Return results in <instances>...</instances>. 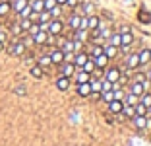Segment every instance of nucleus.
Wrapping results in <instances>:
<instances>
[{"mask_svg":"<svg viewBox=\"0 0 151 146\" xmlns=\"http://www.w3.org/2000/svg\"><path fill=\"white\" fill-rule=\"evenodd\" d=\"M89 84H91V92H93V93H101V78L95 80V82L89 80Z\"/></svg>","mask_w":151,"mask_h":146,"instance_id":"obj_35","label":"nucleus"},{"mask_svg":"<svg viewBox=\"0 0 151 146\" xmlns=\"http://www.w3.org/2000/svg\"><path fill=\"white\" fill-rule=\"evenodd\" d=\"M91 84L89 82H83V84H78V96L80 97H89L91 96Z\"/></svg>","mask_w":151,"mask_h":146,"instance_id":"obj_12","label":"nucleus"},{"mask_svg":"<svg viewBox=\"0 0 151 146\" xmlns=\"http://www.w3.org/2000/svg\"><path fill=\"white\" fill-rule=\"evenodd\" d=\"M120 74H122V70H120L118 66H111V68H107V72H105V76H103V78L114 84V82H118Z\"/></svg>","mask_w":151,"mask_h":146,"instance_id":"obj_3","label":"nucleus"},{"mask_svg":"<svg viewBox=\"0 0 151 146\" xmlns=\"http://www.w3.org/2000/svg\"><path fill=\"white\" fill-rule=\"evenodd\" d=\"M122 109H124V101H122V99H112V101L109 103V111L114 113V115H120Z\"/></svg>","mask_w":151,"mask_h":146,"instance_id":"obj_8","label":"nucleus"},{"mask_svg":"<svg viewBox=\"0 0 151 146\" xmlns=\"http://www.w3.org/2000/svg\"><path fill=\"white\" fill-rule=\"evenodd\" d=\"M81 70L89 72V74H93V72H95V62H93V58H91V57H89V58H87V62H85L83 66H81Z\"/></svg>","mask_w":151,"mask_h":146,"instance_id":"obj_31","label":"nucleus"},{"mask_svg":"<svg viewBox=\"0 0 151 146\" xmlns=\"http://www.w3.org/2000/svg\"><path fill=\"white\" fill-rule=\"evenodd\" d=\"M109 90H112V82L101 78V92H109Z\"/></svg>","mask_w":151,"mask_h":146,"instance_id":"obj_36","label":"nucleus"},{"mask_svg":"<svg viewBox=\"0 0 151 146\" xmlns=\"http://www.w3.org/2000/svg\"><path fill=\"white\" fill-rule=\"evenodd\" d=\"M120 39H122V45H132V43H134V35H132V31L120 33Z\"/></svg>","mask_w":151,"mask_h":146,"instance_id":"obj_30","label":"nucleus"},{"mask_svg":"<svg viewBox=\"0 0 151 146\" xmlns=\"http://www.w3.org/2000/svg\"><path fill=\"white\" fill-rule=\"evenodd\" d=\"M49 57H50V62H52V64H58V66H60V64L64 62V53L60 51V49H54V51L49 55Z\"/></svg>","mask_w":151,"mask_h":146,"instance_id":"obj_11","label":"nucleus"},{"mask_svg":"<svg viewBox=\"0 0 151 146\" xmlns=\"http://www.w3.org/2000/svg\"><path fill=\"white\" fill-rule=\"evenodd\" d=\"M10 12H12V2L2 0V2H0V16H8Z\"/></svg>","mask_w":151,"mask_h":146,"instance_id":"obj_24","label":"nucleus"},{"mask_svg":"<svg viewBox=\"0 0 151 146\" xmlns=\"http://www.w3.org/2000/svg\"><path fill=\"white\" fill-rule=\"evenodd\" d=\"M145 76H147V80H149V82H151V68H149V72H147Z\"/></svg>","mask_w":151,"mask_h":146,"instance_id":"obj_48","label":"nucleus"},{"mask_svg":"<svg viewBox=\"0 0 151 146\" xmlns=\"http://www.w3.org/2000/svg\"><path fill=\"white\" fill-rule=\"evenodd\" d=\"M81 0H66V6L68 8H76V6H80Z\"/></svg>","mask_w":151,"mask_h":146,"instance_id":"obj_43","label":"nucleus"},{"mask_svg":"<svg viewBox=\"0 0 151 146\" xmlns=\"http://www.w3.org/2000/svg\"><path fill=\"white\" fill-rule=\"evenodd\" d=\"M72 78L76 80V84H83V82H89V80H91V74L85 72V70H81V68H78V72H74Z\"/></svg>","mask_w":151,"mask_h":146,"instance_id":"obj_6","label":"nucleus"},{"mask_svg":"<svg viewBox=\"0 0 151 146\" xmlns=\"http://www.w3.org/2000/svg\"><path fill=\"white\" fill-rule=\"evenodd\" d=\"M25 45H23V41H14L12 45L8 47V53L12 55V57H22L23 53H25Z\"/></svg>","mask_w":151,"mask_h":146,"instance_id":"obj_2","label":"nucleus"},{"mask_svg":"<svg viewBox=\"0 0 151 146\" xmlns=\"http://www.w3.org/2000/svg\"><path fill=\"white\" fill-rule=\"evenodd\" d=\"M2 51H4V43H2V41H0V53H2Z\"/></svg>","mask_w":151,"mask_h":146,"instance_id":"obj_49","label":"nucleus"},{"mask_svg":"<svg viewBox=\"0 0 151 146\" xmlns=\"http://www.w3.org/2000/svg\"><path fill=\"white\" fill-rule=\"evenodd\" d=\"M126 68H128V70H136V68L138 66H142V64H139V57H138V53H130L128 57H126Z\"/></svg>","mask_w":151,"mask_h":146,"instance_id":"obj_4","label":"nucleus"},{"mask_svg":"<svg viewBox=\"0 0 151 146\" xmlns=\"http://www.w3.org/2000/svg\"><path fill=\"white\" fill-rule=\"evenodd\" d=\"M145 92V90H143V84L142 82H134L132 80V84H130V93H134V96H142V93Z\"/></svg>","mask_w":151,"mask_h":146,"instance_id":"obj_17","label":"nucleus"},{"mask_svg":"<svg viewBox=\"0 0 151 146\" xmlns=\"http://www.w3.org/2000/svg\"><path fill=\"white\" fill-rule=\"evenodd\" d=\"M138 57H139V64H147V62H151V49H142L138 53Z\"/></svg>","mask_w":151,"mask_h":146,"instance_id":"obj_15","label":"nucleus"},{"mask_svg":"<svg viewBox=\"0 0 151 146\" xmlns=\"http://www.w3.org/2000/svg\"><path fill=\"white\" fill-rule=\"evenodd\" d=\"M50 20H52V16H50V12H47V10H43V12L39 14V23H45V26H47Z\"/></svg>","mask_w":151,"mask_h":146,"instance_id":"obj_32","label":"nucleus"},{"mask_svg":"<svg viewBox=\"0 0 151 146\" xmlns=\"http://www.w3.org/2000/svg\"><path fill=\"white\" fill-rule=\"evenodd\" d=\"M29 6H31V10H33V12H37V14H41L45 10L43 0H29Z\"/></svg>","mask_w":151,"mask_h":146,"instance_id":"obj_23","label":"nucleus"},{"mask_svg":"<svg viewBox=\"0 0 151 146\" xmlns=\"http://www.w3.org/2000/svg\"><path fill=\"white\" fill-rule=\"evenodd\" d=\"M10 31H12V35H22V33H23V31H22V27H19V23H12Z\"/></svg>","mask_w":151,"mask_h":146,"instance_id":"obj_40","label":"nucleus"},{"mask_svg":"<svg viewBox=\"0 0 151 146\" xmlns=\"http://www.w3.org/2000/svg\"><path fill=\"white\" fill-rule=\"evenodd\" d=\"M103 53L107 55L109 58H114L116 55H118V47H114V45L107 43V45H103Z\"/></svg>","mask_w":151,"mask_h":146,"instance_id":"obj_16","label":"nucleus"},{"mask_svg":"<svg viewBox=\"0 0 151 146\" xmlns=\"http://www.w3.org/2000/svg\"><path fill=\"white\" fill-rule=\"evenodd\" d=\"M99 23H101V20H99V16H95V14H91V16H87V29L93 31L99 27Z\"/></svg>","mask_w":151,"mask_h":146,"instance_id":"obj_18","label":"nucleus"},{"mask_svg":"<svg viewBox=\"0 0 151 146\" xmlns=\"http://www.w3.org/2000/svg\"><path fill=\"white\" fill-rule=\"evenodd\" d=\"M145 78H147V76L143 74V72H138V74H136V78H134V82H143Z\"/></svg>","mask_w":151,"mask_h":146,"instance_id":"obj_44","label":"nucleus"},{"mask_svg":"<svg viewBox=\"0 0 151 146\" xmlns=\"http://www.w3.org/2000/svg\"><path fill=\"white\" fill-rule=\"evenodd\" d=\"M56 88L60 90V92H66L68 88H70V78H66V76H58L56 78Z\"/></svg>","mask_w":151,"mask_h":146,"instance_id":"obj_14","label":"nucleus"},{"mask_svg":"<svg viewBox=\"0 0 151 146\" xmlns=\"http://www.w3.org/2000/svg\"><path fill=\"white\" fill-rule=\"evenodd\" d=\"M74 72H76V64H74V62H62V64H60V74H62V76L72 78Z\"/></svg>","mask_w":151,"mask_h":146,"instance_id":"obj_5","label":"nucleus"},{"mask_svg":"<svg viewBox=\"0 0 151 146\" xmlns=\"http://www.w3.org/2000/svg\"><path fill=\"white\" fill-rule=\"evenodd\" d=\"M39 29H41V27H39V23H31V27L27 29V33H29V35H35V33H37Z\"/></svg>","mask_w":151,"mask_h":146,"instance_id":"obj_42","label":"nucleus"},{"mask_svg":"<svg viewBox=\"0 0 151 146\" xmlns=\"http://www.w3.org/2000/svg\"><path fill=\"white\" fill-rule=\"evenodd\" d=\"M122 113H124L126 117H130V119H132V117L136 115V111H134V105H124V109H122Z\"/></svg>","mask_w":151,"mask_h":146,"instance_id":"obj_37","label":"nucleus"},{"mask_svg":"<svg viewBox=\"0 0 151 146\" xmlns=\"http://www.w3.org/2000/svg\"><path fill=\"white\" fill-rule=\"evenodd\" d=\"M31 76H33V78H43V68H41L39 64L31 66Z\"/></svg>","mask_w":151,"mask_h":146,"instance_id":"obj_34","label":"nucleus"},{"mask_svg":"<svg viewBox=\"0 0 151 146\" xmlns=\"http://www.w3.org/2000/svg\"><path fill=\"white\" fill-rule=\"evenodd\" d=\"M43 4H45V10H47V12H50V10L56 6V0H43Z\"/></svg>","mask_w":151,"mask_h":146,"instance_id":"obj_39","label":"nucleus"},{"mask_svg":"<svg viewBox=\"0 0 151 146\" xmlns=\"http://www.w3.org/2000/svg\"><path fill=\"white\" fill-rule=\"evenodd\" d=\"M60 14H62V6H54L52 10H50V16H52V18H58V16H60Z\"/></svg>","mask_w":151,"mask_h":146,"instance_id":"obj_41","label":"nucleus"},{"mask_svg":"<svg viewBox=\"0 0 151 146\" xmlns=\"http://www.w3.org/2000/svg\"><path fill=\"white\" fill-rule=\"evenodd\" d=\"M109 43L114 45V47H120V45H122V39H120V33H118V31H112V33H111V37H109Z\"/></svg>","mask_w":151,"mask_h":146,"instance_id":"obj_26","label":"nucleus"},{"mask_svg":"<svg viewBox=\"0 0 151 146\" xmlns=\"http://www.w3.org/2000/svg\"><path fill=\"white\" fill-rule=\"evenodd\" d=\"M132 121H134V127L139 128V131L147 128V115H134Z\"/></svg>","mask_w":151,"mask_h":146,"instance_id":"obj_10","label":"nucleus"},{"mask_svg":"<svg viewBox=\"0 0 151 146\" xmlns=\"http://www.w3.org/2000/svg\"><path fill=\"white\" fill-rule=\"evenodd\" d=\"M56 4L58 6H66V0H56Z\"/></svg>","mask_w":151,"mask_h":146,"instance_id":"obj_47","label":"nucleus"},{"mask_svg":"<svg viewBox=\"0 0 151 146\" xmlns=\"http://www.w3.org/2000/svg\"><path fill=\"white\" fill-rule=\"evenodd\" d=\"M101 99L105 103H111L112 99H114V92H112V90H109V92H101Z\"/></svg>","mask_w":151,"mask_h":146,"instance_id":"obj_33","label":"nucleus"},{"mask_svg":"<svg viewBox=\"0 0 151 146\" xmlns=\"http://www.w3.org/2000/svg\"><path fill=\"white\" fill-rule=\"evenodd\" d=\"M0 2H2V0H0Z\"/></svg>","mask_w":151,"mask_h":146,"instance_id":"obj_50","label":"nucleus"},{"mask_svg":"<svg viewBox=\"0 0 151 146\" xmlns=\"http://www.w3.org/2000/svg\"><path fill=\"white\" fill-rule=\"evenodd\" d=\"M139 103H143V105L149 109L151 107V92H143L142 96H139Z\"/></svg>","mask_w":151,"mask_h":146,"instance_id":"obj_29","label":"nucleus"},{"mask_svg":"<svg viewBox=\"0 0 151 146\" xmlns=\"http://www.w3.org/2000/svg\"><path fill=\"white\" fill-rule=\"evenodd\" d=\"M126 31H132V29H130L128 26H122V27H120V31H118V33H126Z\"/></svg>","mask_w":151,"mask_h":146,"instance_id":"obj_46","label":"nucleus"},{"mask_svg":"<svg viewBox=\"0 0 151 146\" xmlns=\"http://www.w3.org/2000/svg\"><path fill=\"white\" fill-rule=\"evenodd\" d=\"M80 22H81V14H72L70 16V27L72 29H80Z\"/></svg>","mask_w":151,"mask_h":146,"instance_id":"obj_22","label":"nucleus"},{"mask_svg":"<svg viewBox=\"0 0 151 146\" xmlns=\"http://www.w3.org/2000/svg\"><path fill=\"white\" fill-rule=\"evenodd\" d=\"M8 2H10V0H8Z\"/></svg>","mask_w":151,"mask_h":146,"instance_id":"obj_51","label":"nucleus"},{"mask_svg":"<svg viewBox=\"0 0 151 146\" xmlns=\"http://www.w3.org/2000/svg\"><path fill=\"white\" fill-rule=\"evenodd\" d=\"M81 4V10H83V16H91L95 14V4L93 2H80Z\"/></svg>","mask_w":151,"mask_h":146,"instance_id":"obj_20","label":"nucleus"},{"mask_svg":"<svg viewBox=\"0 0 151 146\" xmlns=\"http://www.w3.org/2000/svg\"><path fill=\"white\" fill-rule=\"evenodd\" d=\"M37 64H39L41 68H49L52 62H50V57H49V55H41L39 61H37Z\"/></svg>","mask_w":151,"mask_h":146,"instance_id":"obj_27","label":"nucleus"},{"mask_svg":"<svg viewBox=\"0 0 151 146\" xmlns=\"http://www.w3.org/2000/svg\"><path fill=\"white\" fill-rule=\"evenodd\" d=\"M31 12H33V10H31V6L27 4L25 8H23L22 12H19V18H29V16H31Z\"/></svg>","mask_w":151,"mask_h":146,"instance_id":"obj_38","label":"nucleus"},{"mask_svg":"<svg viewBox=\"0 0 151 146\" xmlns=\"http://www.w3.org/2000/svg\"><path fill=\"white\" fill-rule=\"evenodd\" d=\"M134 111H136V115H149V109H147L143 103H139V101L134 105Z\"/></svg>","mask_w":151,"mask_h":146,"instance_id":"obj_28","label":"nucleus"},{"mask_svg":"<svg viewBox=\"0 0 151 146\" xmlns=\"http://www.w3.org/2000/svg\"><path fill=\"white\" fill-rule=\"evenodd\" d=\"M31 37H33V43L35 45H47V41H49V33L43 31V29H39L35 35H31Z\"/></svg>","mask_w":151,"mask_h":146,"instance_id":"obj_9","label":"nucleus"},{"mask_svg":"<svg viewBox=\"0 0 151 146\" xmlns=\"http://www.w3.org/2000/svg\"><path fill=\"white\" fill-rule=\"evenodd\" d=\"M74 39L85 43V41L89 39V31H87V29H76V37H74Z\"/></svg>","mask_w":151,"mask_h":146,"instance_id":"obj_25","label":"nucleus"},{"mask_svg":"<svg viewBox=\"0 0 151 146\" xmlns=\"http://www.w3.org/2000/svg\"><path fill=\"white\" fill-rule=\"evenodd\" d=\"M109 61H111V58L107 57V55L105 53H101L99 55V57H93V62H95V68H105L109 64Z\"/></svg>","mask_w":151,"mask_h":146,"instance_id":"obj_13","label":"nucleus"},{"mask_svg":"<svg viewBox=\"0 0 151 146\" xmlns=\"http://www.w3.org/2000/svg\"><path fill=\"white\" fill-rule=\"evenodd\" d=\"M122 101H124V105H136V103L139 101V97L138 96H134V93H126L124 97H122Z\"/></svg>","mask_w":151,"mask_h":146,"instance_id":"obj_21","label":"nucleus"},{"mask_svg":"<svg viewBox=\"0 0 151 146\" xmlns=\"http://www.w3.org/2000/svg\"><path fill=\"white\" fill-rule=\"evenodd\" d=\"M27 4H29V0H12V10L16 14H19Z\"/></svg>","mask_w":151,"mask_h":146,"instance_id":"obj_19","label":"nucleus"},{"mask_svg":"<svg viewBox=\"0 0 151 146\" xmlns=\"http://www.w3.org/2000/svg\"><path fill=\"white\" fill-rule=\"evenodd\" d=\"M87 58H89V55L85 53V51H80V53H76L74 55V64H76V68H81L85 64V62H87Z\"/></svg>","mask_w":151,"mask_h":146,"instance_id":"obj_7","label":"nucleus"},{"mask_svg":"<svg viewBox=\"0 0 151 146\" xmlns=\"http://www.w3.org/2000/svg\"><path fill=\"white\" fill-rule=\"evenodd\" d=\"M6 39H8V33H6L4 29H0V41H2V43H6Z\"/></svg>","mask_w":151,"mask_h":146,"instance_id":"obj_45","label":"nucleus"},{"mask_svg":"<svg viewBox=\"0 0 151 146\" xmlns=\"http://www.w3.org/2000/svg\"><path fill=\"white\" fill-rule=\"evenodd\" d=\"M62 29H64V23L60 22L58 18H52L49 22V26H47V33H49V35H54V37L60 35V33H62Z\"/></svg>","mask_w":151,"mask_h":146,"instance_id":"obj_1","label":"nucleus"}]
</instances>
